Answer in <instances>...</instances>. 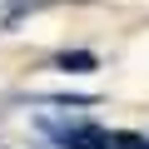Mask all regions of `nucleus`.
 I'll return each instance as SVG.
<instances>
[{"label":"nucleus","instance_id":"f257e3e1","mask_svg":"<svg viewBox=\"0 0 149 149\" xmlns=\"http://www.w3.org/2000/svg\"><path fill=\"white\" fill-rule=\"evenodd\" d=\"M40 124H45V134H50L55 144H65V149H149V139L134 134V129H104V124H85V119H70V124L40 119Z\"/></svg>","mask_w":149,"mask_h":149},{"label":"nucleus","instance_id":"f03ea898","mask_svg":"<svg viewBox=\"0 0 149 149\" xmlns=\"http://www.w3.org/2000/svg\"><path fill=\"white\" fill-rule=\"evenodd\" d=\"M55 70H65V74H90V70H95V55H90V50H65V55H55Z\"/></svg>","mask_w":149,"mask_h":149}]
</instances>
